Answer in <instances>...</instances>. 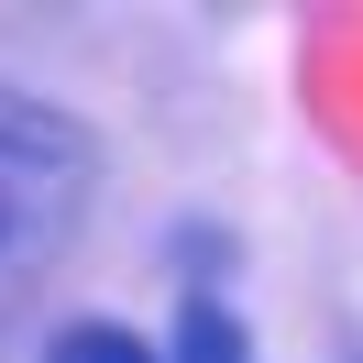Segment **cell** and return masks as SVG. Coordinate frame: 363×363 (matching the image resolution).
I'll list each match as a JSON object with an SVG mask.
<instances>
[{
    "mask_svg": "<svg viewBox=\"0 0 363 363\" xmlns=\"http://www.w3.org/2000/svg\"><path fill=\"white\" fill-rule=\"evenodd\" d=\"M45 363H165L143 330H121V319H67V330L45 341Z\"/></svg>",
    "mask_w": 363,
    "mask_h": 363,
    "instance_id": "obj_3",
    "label": "cell"
},
{
    "mask_svg": "<svg viewBox=\"0 0 363 363\" xmlns=\"http://www.w3.org/2000/svg\"><path fill=\"white\" fill-rule=\"evenodd\" d=\"M165 363H253V330L220 308V297H177V330H165Z\"/></svg>",
    "mask_w": 363,
    "mask_h": 363,
    "instance_id": "obj_2",
    "label": "cell"
},
{
    "mask_svg": "<svg viewBox=\"0 0 363 363\" xmlns=\"http://www.w3.org/2000/svg\"><path fill=\"white\" fill-rule=\"evenodd\" d=\"M89 199H99V143H89V121L0 77V330L45 297L55 264H67Z\"/></svg>",
    "mask_w": 363,
    "mask_h": 363,
    "instance_id": "obj_1",
    "label": "cell"
}]
</instances>
